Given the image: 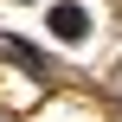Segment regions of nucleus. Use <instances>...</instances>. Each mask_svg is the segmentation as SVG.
<instances>
[{"label": "nucleus", "instance_id": "nucleus-1", "mask_svg": "<svg viewBox=\"0 0 122 122\" xmlns=\"http://www.w3.org/2000/svg\"><path fill=\"white\" fill-rule=\"evenodd\" d=\"M45 26H51L64 45H84V39H90V13H84L77 0H58V6L45 13Z\"/></svg>", "mask_w": 122, "mask_h": 122}, {"label": "nucleus", "instance_id": "nucleus-2", "mask_svg": "<svg viewBox=\"0 0 122 122\" xmlns=\"http://www.w3.org/2000/svg\"><path fill=\"white\" fill-rule=\"evenodd\" d=\"M0 58H13L19 71H32L39 84H51V64H45V58H39V51H32L26 39H13V32H0Z\"/></svg>", "mask_w": 122, "mask_h": 122}]
</instances>
